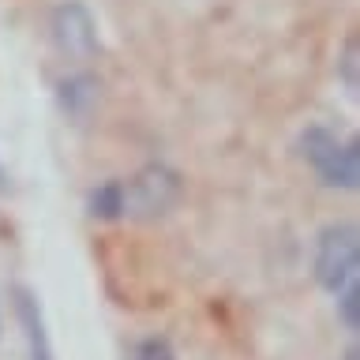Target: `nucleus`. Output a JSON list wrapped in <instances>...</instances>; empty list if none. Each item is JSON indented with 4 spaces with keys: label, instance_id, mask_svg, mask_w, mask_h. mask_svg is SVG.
<instances>
[{
    "label": "nucleus",
    "instance_id": "nucleus-9",
    "mask_svg": "<svg viewBox=\"0 0 360 360\" xmlns=\"http://www.w3.org/2000/svg\"><path fill=\"white\" fill-rule=\"evenodd\" d=\"M342 68H345V86H349V94H356V38H349L345 41V60H342Z\"/></svg>",
    "mask_w": 360,
    "mask_h": 360
},
{
    "label": "nucleus",
    "instance_id": "nucleus-6",
    "mask_svg": "<svg viewBox=\"0 0 360 360\" xmlns=\"http://www.w3.org/2000/svg\"><path fill=\"white\" fill-rule=\"evenodd\" d=\"M60 90H64V105L72 109V112H83L90 101H94V79H86V75L68 79Z\"/></svg>",
    "mask_w": 360,
    "mask_h": 360
},
{
    "label": "nucleus",
    "instance_id": "nucleus-5",
    "mask_svg": "<svg viewBox=\"0 0 360 360\" xmlns=\"http://www.w3.org/2000/svg\"><path fill=\"white\" fill-rule=\"evenodd\" d=\"M15 311H19L22 334H27V345H30V360H53L49 330H45L41 308H38V300H34L30 289H15Z\"/></svg>",
    "mask_w": 360,
    "mask_h": 360
},
{
    "label": "nucleus",
    "instance_id": "nucleus-8",
    "mask_svg": "<svg viewBox=\"0 0 360 360\" xmlns=\"http://www.w3.org/2000/svg\"><path fill=\"white\" fill-rule=\"evenodd\" d=\"M131 360H176V353H173V345H169L165 338H143V342L135 345Z\"/></svg>",
    "mask_w": 360,
    "mask_h": 360
},
{
    "label": "nucleus",
    "instance_id": "nucleus-4",
    "mask_svg": "<svg viewBox=\"0 0 360 360\" xmlns=\"http://www.w3.org/2000/svg\"><path fill=\"white\" fill-rule=\"evenodd\" d=\"M49 30L56 49L72 60H90L98 53V22L83 0H60L49 15Z\"/></svg>",
    "mask_w": 360,
    "mask_h": 360
},
{
    "label": "nucleus",
    "instance_id": "nucleus-10",
    "mask_svg": "<svg viewBox=\"0 0 360 360\" xmlns=\"http://www.w3.org/2000/svg\"><path fill=\"white\" fill-rule=\"evenodd\" d=\"M345 360H360V353H356V349H349V353H345Z\"/></svg>",
    "mask_w": 360,
    "mask_h": 360
},
{
    "label": "nucleus",
    "instance_id": "nucleus-1",
    "mask_svg": "<svg viewBox=\"0 0 360 360\" xmlns=\"http://www.w3.org/2000/svg\"><path fill=\"white\" fill-rule=\"evenodd\" d=\"M300 154L304 162L315 169V176L330 188H345L353 191L360 184V150H356V139H345L323 124H315L300 135Z\"/></svg>",
    "mask_w": 360,
    "mask_h": 360
},
{
    "label": "nucleus",
    "instance_id": "nucleus-2",
    "mask_svg": "<svg viewBox=\"0 0 360 360\" xmlns=\"http://www.w3.org/2000/svg\"><path fill=\"white\" fill-rule=\"evenodd\" d=\"M120 218H162L180 202V173L162 162L143 165L131 180H117Z\"/></svg>",
    "mask_w": 360,
    "mask_h": 360
},
{
    "label": "nucleus",
    "instance_id": "nucleus-7",
    "mask_svg": "<svg viewBox=\"0 0 360 360\" xmlns=\"http://www.w3.org/2000/svg\"><path fill=\"white\" fill-rule=\"evenodd\" d=\"M338 315H342V326L345 330H356L360 326V289L349 285L338 292Z\"/></svg>",
    "mask_w": 360,
    "mask_h": 360
},
{
    "label": "nucleus",
    "instance_id": "nucleus-3",
    "mask_svg": "<svg viewBox=\"0 0 360 360\" xmlns=\"http://www.w3.org/2000/svg\"><path fill=\"white\" fill-rule=\"evenodd\" d=\"M356 263H360V244H356V225H330L323 229L315 244V278L323 289L334 297L349 285H356Z\"/></svg>",
    "mask_w": 360,
    "mask_h": 360
}]
</instances>
